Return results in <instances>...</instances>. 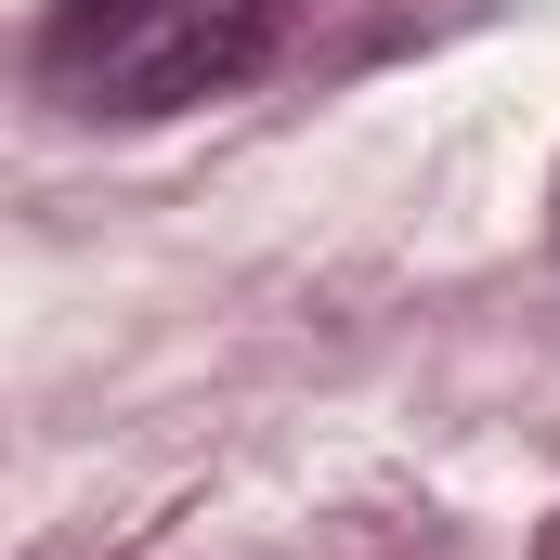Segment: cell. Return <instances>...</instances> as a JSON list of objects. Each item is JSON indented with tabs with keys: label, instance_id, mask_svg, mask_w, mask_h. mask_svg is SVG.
<instances>
[{
	"label": "cell",
	"instance_id": "obj_1",
	"mask_svg": "<svg viewBox=\"0 0 560 560\" xmlns=\"http://www.w3.org/2000/svg\"><path fill=\"white\" fill-rule=\"evenodd\" d=\"M275 39H287V0H143L118 39H92L52 79L92 92V118H170V105H209V92L261 79Z\"/></svg>",
	"mask_w": 560,
	"mask_h": 560
}]
</instances>
